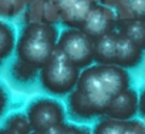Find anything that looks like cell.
<instances>
[{
  "label": "cell",
  "mask_w": 145,
  "mask_h": 134,
  "mask_svg": "<svg viewBox=\"0 0 145 134\" xmlns=\"http://www.w3.org/2000/svg\"><path fill=\"white\" fill-rule=\"evenodd\" d=\"M125 134H145V123L135 118L125 121Z\"/></svg>",
  "instance_id": "20"
},
{
  "label": "cell",
  "mask_w": 145,
  "mask_h": 134,
  "mask_svg": "<svg viewBox=\"0 0 145 134\" xmlns=\"http://www.w3.org/2000/svg\"><path fill=\"white\" fill-rule=\"evenodd\" d=\"M16 32L12 24L0 20V63H3L16 50Z\"/></svg>",
  "instance_id": "15"
},
{
  "label": "cell",
  "mask_w": 145,
  "mask_h": 134,
  "mask_svg": "<svg viewBox=\"0 0 145 134\" xmlns=\"http://www.w3.org/2000/svg\"><path fill=\"white\" fill-rule=\"evenodd\" d=\"M50 2L54 5V7L58 10V13L61 14L63 12L68 10L72 5H76L78 0H50Z\"/></svg>",
  "instance_id": "21"
},
{
  "label": "cell",
  "mask_w": 145,
  "mask_h": 134,
  "mask_svg": "<svg viewBox=\"0 0 145 134\" xmlns=\"http://www.w3.org/2000/svg\"><path fill=\"white\" fill-rule=\"evenodd\" d=\"M27 5V0H0V17L6 20L13 19L26 12Z\"/></svg>",
  "instance_id": "18"
},
{
  "label": "cell",
  "mask_w": 145,
  "mask_h": 134,
  "mask_svg": "<svg viewBox=\"0 0 145 134\" xmlns=\"http://www.w3.org/2000/svg\"><path fill=\"white\" fill-rule=\"evenodd\" d=\"M56 134H93L87 127L84 125H78V124H64L63 127H60L57 130Z\"/></svg>",
  "instance_id": "19"
},
{
  "label": "cell",
  "mask_w": 145,
  "mask_h": 134,
  "mask_svg": "<svg viewBox=\"0 0 145 134\" xmlns=\"http://www.w3.org/2000/svg\"><path fill=\"white\" fill-rule=\"evenodd\" d=\"M139 113V104H138V93L134 89H128L122 91L121 94L115 96L108 108L105 116L110 118H115L120 121H128L135 118V116Z\"/></svg>",
  "instance_id": "7"
},
{
  "label": "cell",
  "mask_w": 145,
  "mask_h": 134,
  "mask_svg": "<svg viewBox=\"0 0 145 134\" xmlns=\"http://www.w3.org/2000/svg\"><path fill=\"white\" fill-rule=\"evenodd\" d=\"M81 70L74 66L67 56L56 47L48 61L39 72L41 87L53 96H68L77 87Z\"/></svg>",
  "instance_id": "2"
},
{
  "label": "cell",
  "mask_w": 145,
  "mask_h": 134,
  "mask_svg": "<svg viewBox=\"0 0 145 134\" xmlns=\"http://www.w3.org/2000/svg\"><path fill=\"white\" fill-rule=\"evenodd\" d=\"M31 2H34V0H27V3H31Z\"/></svg>",
  "instance_id": "27"
},
{
  "label": "cell",
  "mask_w": 145,
  "mask_h": 134,
  "mask_svg": "<svg viewBox=\"0 0 145 134\" xmlns=\"http://www.w3.org/2000/svg\"><path fill=\"white\" fill-rule=\"evenodd\" d=\"M114 10L118 20H145V0H118Z\"/></svg>",
  "instance_id": "12"
},
{
  "label": "cell",
  "mask_w": 145,
  "mask_h": 134,
  "mask_svg": "<svg viewBox=\"0 0 145 134\" xmlns=\"http://www.w3.org/2000/svg\"><path fill=\"white\" fill-rule=\"evenodd\" d=\"M97 3V0H78L76 5L60 14V23L70 29H80Z\"/></svg>",
  "instance_id": "10"
},
{
  "label": "cell",
  "mask_w": 145,
  "mask_h": 134,
  "mask_svg": "<svg viewBox=\"0 0 145 134\" xmlns=\"http://www.w3.org/2000/svg\"><path fill=\"white\" fill-rule=\"evenodd\" d=\"M7 104H9V96H7V91L6 89L0 84V116H3L6 108H7Z\"/></svg>",
  "instance_id": "22"
},
{
  "label": "cell",
  "mask_w": 145,
  "mask_h": 134,
  "mask_svg": "<svg viewBox=\"0 0 145 134\" xmlns=\"http://www.w3.org/2000/svg\"><path fill=\"white\" fill-rule=\"evenodd\" d=\"M0 64H2V63H0Z\"/></svg>",
  "instance_id": "28"
},
{
  "label": "cell",
  "mask_w": 145,
  "mask_h": 134,
  "mask_svg": "<svg viewBox=\"0 0 145 134\" xmlns=\"http://www.w3.org/2000/svg\"><path fill=\"white\" fill-rule=\"evenodd\" d=\"M78 93L87 100V103L94 108L97 116H105L107 108L112 100L111 94L105 89L95 64H91L90 67L81 70L77 87Z\"/></svg>",
  "instance_id": "5"
},
{
  "label": "cell",
  "mask_w": 145,
  "mask_h": 134,
  "mask_svg": "<svg viewBox=\"0 0 145 134\" xmlns=\"http://www.w3.org/2000/svg\"><path fill=\"white\" fill-rule=\"evenodd\" d=\"M93 134H125V121H120L105 116V118L100 120L94 125Z\"/></svg>",
  "instance_id": "17"
},
{
  "label": "cell",
  "mask_w": 145,
  "mask_h": 134,
  "mask_svg": "<svg viewBox=\"0 0 145 134\" xmlns=\"http://www.w3.org/2000/svg\"><path fill=\"white\" fill-rule=\"evenodd\" d=\"M117 24H118V17L115 10L112 7L97 3V6L91 10V13L88 14V17L86 19V22L80 29L95 40L104 34L115 32Z\"/></svg>",
  "instance_id": "6"
},
{
  "label": "cell",
  "mask_w": 145,
  "mask_h": 134,
  "mask_svg": "<svg viewBox=\"0 0 145 134\" xmlns=\"http://www.w3.org/2000/svg\"><path fill=\"white\" fill-rule=\"evenodd\" d=\"M97 2H98L100 5H104V6H108V7H112V9H114L118 0H97Z\"/></svg>",
  "instance_id": "24"
},
{
  "label": "cell",
  "mask_w": 145,
  "mask_h": 134,
  "mask_svg": "<svg viewBox=\"0 0 145 134\" xmlns=\"http://www.w3.org/2000/svg\"><path fill=\"white\" fill-rule=\"evenodd\" d=\"M0 134H16V133H13V131H10V130H7V128H0Z\"/></svg>",
  "instance_id": "25"
},
{
  "label": "cell",
  "mask_w": 145,
  "mask_h": 134,
  "mask_svg": "<svg viewBox=\"0 0 145 134\" xmlns=\"http://www.w3.org/2000/svg\"><path fill=\"white\" fill-rule=\"evenodd\" d=\"M57 47L80 70L94 64V39L81 29H64L58 36Z\"/></svg>",
  "instance_id": "4"
},
{
  "label": "cell",
  "mask_w": 145,
  "mask_h": 134,
  "mask_svg": "<svg viewBox=\"0 0 145 134\" xmlns=\"http://www.w3.org/2000/svg\"><path fill=\"white\" fill-rule=\"evenodd\" d=\"M39 69L30 66L29 63L20 60V58H14L12 66H10V74L12 79L20 84H30L33 81H36L39 79Z\"/></svg>",
  "instance_id": "14"
},
{
  "label": "cell",
  "mask_w": 145,
  "mask_h": 134,
  "mask_svg": "<svg viewBox=\"0 0 145 134\" xmlns=\"http://www.w3.org/2000/svg\"><path fill=\"white\" fill-rule=\"evenodd\" d=\"M58 36L54 24L44 22L26 23L16 43V57L40 70L56 50Z\"/></svg>",
  "instance_id": "1"
},
{
  "label": "cell",
  "mask_w": 145,
  "mask_h": 134,
  "mask_svg": "<svg viewBox=\"0 0 145 134\" xmlns=\"http://www.w3.org/2000/svg\"><path fill=\"white\" fill-rule=\"evenodd\" d=\"M118 44V32H111L94 40V63L95 64H115Z\"/></svg>",
  "instance_id": "9"
},
{
  "label": "cell",
  "mask_w": 145,
  "mask_h": 134,
  "mask_svg": "<svg viewBox=\"0 0 145 134\" xmlns=\"http://www.w3.org/2000/svg\"><path fill=\"white\" fill-rule=\"evenodd\" d=\"M30 134H44V133H37V131H31Z\"/></svg>",
  "instance_id": "26"
},
{
  "label": "cell",
  "mask_w": 145,
  "mask_h": 134,
  "mask_svg": "<svg viewBox=\"0 0 145 134\" xmlns=\"http://www.w3.org/2000/svg\"><path fill=\"white\" fill-rule=\"evenodd\" d=\"M33 131L44 134H56V131L65 124L64 106L50 97L34 99L26 108Z\"/></svg>",
  "instance_id": "3"
},
{
  "label": "cell",
  "mask_w": 145,
  "mask_h": 134,
  "mask_svg": "<svg viewBox=\"0 0 145 134\" xmlns=\"http://www.w3.org/2000/svg\"><path fill=\"white\" fill-rule=\"evenodd\" d=\"M5 128L16 133V134H30L31 125L26 113H13L5 121Z\"/></svg>",
  "instance_id": "16"
},
{
  "label": "cell",
  "mask_w": 145,
  "mask_h": 134,
  "mask_svg": "<svg viewBox=\"0 0 145 134\" xmlns=\"http://www.w3.org/2000/svg\"><path fill=\"white\" fill-rule=\"evenodd\" d=\"M117 32L145 51V20H118Z\"/></svg>",
  "instance_id": "13"
},
{
  "label": "cell",
  "mask_w": 145,
  "mask_h": 134,
  "mask_svg": "<svg viewBox=\"0 0 145 134\" xmlns=\"http://www.w3.org/2000/svg\"><path fill=\"white\" fill-rule=\"evenodd\" d=\"M67 107H68V113L70 116L77 120V121H91L94 118H97V113L94 111V108L87 103V100L78 93L77 89H74L67 99Z\"/></svg>",
  "instance_id": "11"
},
{
  "label": "cell",
  "mask_w": 145,
  "mask_h": 134,
  "mask_svg": "<svg viewBox=\"0 0 145 134\" xmlns=\"http://www.w3.org/2000/svg\"><path fill=\"white\" fill-rule=\"evenodd\" d=\"M144 58V50L137 46L132 40L118 33V44H117V56L115 64L129 70L135 69Z\"/></svg>",
  "instance_id": "8"
},
{
  "label": "cell",
  "mask_w": 145,
  "mask_h": 134,
  "mask_svg": "<svg viewBox=\"0 0 145 134\" xmlns=\"http://www.w3.org/2000/svg\"><path fill=\"white\" fill-rule=\"evenodd\" d=\"M138 104H139V114L145 118V89L138 94Z\"/></svg>",
  "instance_id": "23"
}]
</instances>
